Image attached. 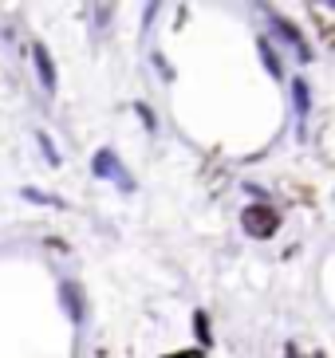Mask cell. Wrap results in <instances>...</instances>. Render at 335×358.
Returning a JSON list of instances; mask_svg holds the SVG:
<instances>
[{
	"label": "cell",
	"mask_w": 335,
	"mask_h": 358,
	"mask_svg": "<svg viewBox=\"0 0 335 358\" xmlns=\"http://www.w3.org/2000/svg\"><path fill=\"white\" fill-rule=\"evenodd\" d=\"M241 224H245V232L249 236H273L276 232V224H280V217H276V209L273 205H249V209L241 213Z\"/></svg>",
	"instance_id": "obj_1"
},
{
	"label": "cell",
	"mask_w": 335,
	"mask_h": 358,
	"mask_svg": "<svg viewBox=\"0 0 335 358\" xmlns=\"http://www.w3.org/2000/svg\"><path fill=\"white\" fill-rule=\"evenodd\" d=\"M36 59H40V71H43V83L52 87V83H55V71H52V64H48V55H43V48H36Z\"/></svg>",
	"instance_id": "obj_2"
}]
</instances>
